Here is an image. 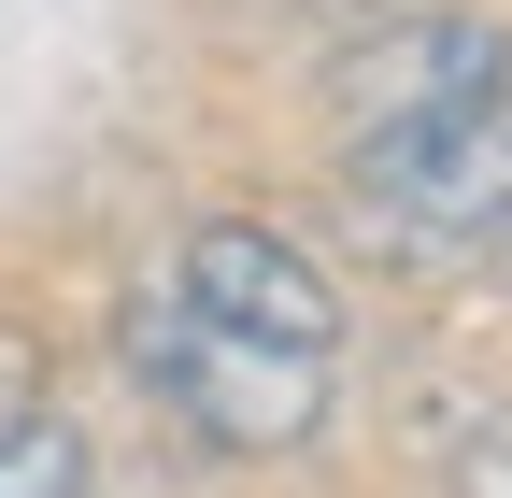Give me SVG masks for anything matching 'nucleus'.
Masks as SVG:
<instances>
[{"label": "nucleus", "instance_id": "f257e3e1", "mask_svg": "<svg viewBox=\"0 0 512 498\" xmlns=\"http://www.w3.org/2000/svg\"><path fill=\"white\" fill-rule=\"evenodd\" d=\"M114 356L157 385V413H185L214 456H299L313 427H328V356H299V342H256L228 314H200V299H114Z\"/></svg>", "mask_w": 512, "mask_h": 498}, {"label": "nucleus", "instance_id": "7ed1b4c3", "mask_svg": "<svg viewBox=\"0 0 512 498\" xmlns=\"http://www.w3.org/2000/svg\"><path fill=\"white\" fill-rule=\"evenodd\" d=\"M171 299H200V314H228V328H256V342L342 356V285H328V257L285 242V228H256V214H200V228H185Z\"/></svg>", "mask_w": 512, "mask_h": 498}, {"label": "nucleus", "instance_id": "39448f33", "mask_svg": "<svg viewBox=\"0 0 512 498\" xmlns=\"http://www.w3.org/2000/svg\"><path fill=\"white\" fill-rule=\"evenodd\" d=\"M0 498H86V427L57 413L43 385L0 399Z\"/></svg>", "mask_w": 512, "mask_h": 498}, {"label": "nucleus", "instance_id": "20e7f679", "mask_svg": "<svg viewBox=\"0 0 512 498\" xmlns=\"http://www.w3.org/2000/svg\"><path fill=\"white\" fill-rule=\"evenodd\" d=\"M342 114L356 129H413V114H484V100H512V29H484V15H384V29H356L342 57Z\"/></svg>", "mask_w": 512, "mask_h": 498}, {"label": "nucleus", "instance_id": "423d86ee", "mask_svg": "<svg viewBox=\"0 0 512 498\" xmlns=\"http://www.w3.org/2000/svg\"><path fill=\"white\" fill-rule=\"evenodd\" d=\"M456 498H512V427H470L456 442Z\"/></svg>", "mask_w": 512, "mask_h": 498}, {"label": "nucleus", "instance_id": "f03ea898", "mask_svg": "<svg viewBox=\"0 0 512 498\" xmlns=\"http://www.w3.org/2000/svg\"><path fill=\"white\" fill-rule=\"evenodd\" d=\"M356 214L384 242H498L512 228V100L356 129Z\"/></svg>", "mask_w": 512, "mask_h": 498}]
</instances>
